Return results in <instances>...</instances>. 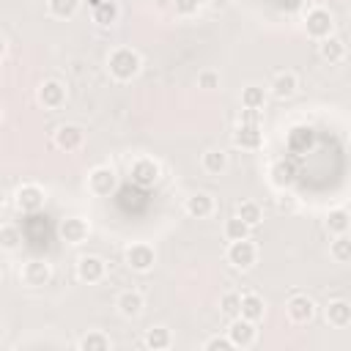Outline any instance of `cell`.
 <instances>
[{
  "mask_svg": "<svg viewBox=\"0 0 351 351\" xmlns=\"http://www.w3.org/2000/svg\"><path fill=\"white\" fill-rule=\"evenodd\" d=\"M143 60L140 55L132 49V47H115L110 55H107V71L118 80V82H129L137 77Z\"/></svg>",
  "mask_w": 351,
  "mask_h": 351,
  "instance_id": "1",
  "label": "cell"
},
{
  "mask_svg": "<svg viewBox=\"0 0 351 351\" xmlns=\"http://www.w3.org/2000/svg\"><path fill=\"white\" fill-rule=\"evenodd\" d=\"M304 30H307V36H313V38H326V36H332V30H335V16H332V11L329 8H324V5H315V8H310L307 14H304Z\"/></svg>",
  "mask_w": 351,
  "mask_h": 351,
  "instance_id": "2",
  "label": "cell"
},
{
  "mask_svg": "<svg viewBox=\"0 0 351 351\" xmlns=\"http://www.w3.org/2000/svg\"><path fill=\"white\" fill-rule=\"evenodd\" d=\"M159 176H162L159 162L151 159V156H137V159L129 165V178H132V184H137V186H143V189L154 186V184L159 181Z\"/></svg>",
  "mask_w": 351,
  "mask_h": 351,
  "instance_id": "3",
  "label": "cell"
},
{
  "mask_svg": "<svg viewBox=\"0 0 351 351\" xmlns=\"http://www.w3.org/2000/svg\"><path fill=\"white\" fill-rule=\"evenodd\" d=\"M225 255H228V263H230V266H236V269H250V266L255 263V258H258V247H255V241H250V236H247V239L230 241Z\"/></svg>",
  "mask_w": 351,
  "mask_h": 351,
  "instance_id": "4",
  "label": "cell"
},
{
  "mask_svg": "<svg viewBox=\"0 0 351 351\" xmlns=\"http://www.w3.org/2000/svg\"><path fill=\"white\" fill-rule=\"evenodd\" d=\"M118 184V176L110 165H99L88 173V189L96 195V197H107Z\"/></svg>",
  "mask_w": 351,
  "mask_h": 351,
  "instance_id": "5",
  "label": "cell"
},
{
  "mask_svg": "<svg viewBox=\"0 0 351 351\" xmlns=\"http://www.w3.org/2000/svg\"><path fill=\"white\" fill-rule=\"evenodd\" d=\"M44 189L38 186V184H22L19 189H16V195H14V203H16V208L22 211V214H36V211H41L44 208Z\"/></svg>",
  "mask_w": 351,
  "mask_h": 351,
  "instance_id": "6",
  "label": "cell"
},
{
  "mask_svg": "<svg viewBox=\"0 0 351 351\" xmlns=\"http://www.w3.org/2000/svg\"><path fill=\"white\" fill-rule=\"evenodd\" d=\"M154 261H156V252L148 241H134L126 247V266L132 271H148L154 266Z\"/></svg>",
  "mask_w": 351,
  "mask_h": 351,
  "instance_id": "7",
  "label": "cell"
},
{
  "mask_svg": "<svg viewBox=\"0 0 351 351\" xmlns=\"http://www.w3.org/2000/svg\"><path fill=\"white\" fill-rule=\"evenodd\" d=\"M228 340L233 348H250L255 343V324L236 315L230 318V326H228Z\"/></svg>",
  "mask_w": 351,
  "mask_h": 351,
  "instance_id": "8",
  "label": "cell"
},
{
  "mask_svg": "<svg viewBox=\"0 0 351 351\" xmlns=\"http://www.w3.org/2000/svg\"><path fill=\"white\" fill-rule=\"evenodd\" d=\"M52 143H55V148L69 154V151H77L85 143V132L77 123H60L55 129V134H52Z\"/></svg>",
  "mask_w": 351,
  "mask_h": 351,
  "instance_id": "9",
  "label": "cell"
},
{
  "mask_svg": "<svg viewBox=\"0 0 351 351\" xmlns=\"http://www.w3.org/2000/svg\"><path fill=\"white\" fill-rule=\"evenodd\" d=\"M285 313L293 324H307L313 321L315 315V302L307 296V293H293L288 302H285Z\"/></svg>",
  "mask_w": 351,
  "mask_h": 351,
  "instance_id": "10",
  "label": "cell"
},
{
  "mask_svg": "<svg viewBox=\"0 0 351 351\" xmlns=\"http://www.w3.org/2000/svg\"><path fill=\"white\" fill-rule=\"evenodd\" d=\"M58 233H60V239L66 244H82L88 239V233H90V225L82 217H66V219H60Z\"/></svg>",
  "mask_w": 351,
  "mask_h": 351,
  "instance_id": "11",
  "label": "cell"
},
{
  "mask_svg": "<svg viewBox=\"0 0 351 351\" xmlns=\"http://www.w3.org/2000/svg\"><path fill=\"white\" fill-rule=\"evenodd\" d=\"M22 282L25 285H30V288H41V285H47L49 282V277H52V269H49V263L47 261H38V258H33V261H27L25 266H22Z\"/></svg>",
  "mask_w": 351,
  "mask_h": 351,
  "instance_id": "12",
  "label": "cell"
},
{
  "mask_svg": "<svg viewBox=\"0 0 351 351\" xmlns=\"http://www.w3.org/2000/svg\"><path fill=\"white\" fill-rule=\"evenodd\" d=\"M104 271H107V263L99 255H82L77 261V277L82 282H101L104 280Z\"/></svg>",
  "mask_w": 351,
  "mask_h": 351,
  "instance_id": "13",
  "label": "cell"
},
{
  "mask_svg": "<svg viewBox=\"0 0 351 351\" xmlns=\"http://www.w3.org/2000/svg\"><path fill=\"white\" fill-rule=\"evenodd\" d=\"M38 101H41L47 110H58V107L66 101V88H63V82H58V80H44L41 88H38Z\"/></svg>",
  "mask_w": 351,
  "mask_h": 351,
  "instance_id": "14",
  "label": "cell"
},
{
  "mask_svg": "<svg viewBox=\"0 0 351 351\" xmlns=\"http://www.w3.org/2000/svg\"><path fill=\"white\" fill-rule=\"evenodd\" d=\"M184 211H186L192 219H206V217L214 214V197H211L208 192H195V195L186 197Z\"/></svg>",
  "mask_w": 351,
  "mask_h": 351,
  "instance_id": "15",
  "label": "cell"
},
{
  "mask_svg": "<svg viewBox=\"0 0 351 351\" xmlns=\"http://www.w3.org/2000/svg\"><path fill=\"white\" fill-rule=\"evenodd\" d=\"M233 143H236L239 148L255 151V148H261V143H263V132H261L258 123H239V129H236V134H233Z\"/></svg>",
  "mask_w": 351,
  "mask_h": 351,
  "instance_id": "16",
  "label": "cell"
},
{
  "mask_svg": "<svg viewBox=\"0 0 351 351\" xmlns=\"http://www.w3.org/2000/svg\"><path fill=\"white\" fill-rule=\"evenodd\" d=\"M313 140H315V132H313V126H293L291 132H288V137H285V145H288V151L291 154H304L310 145H313Z\"/></svg>",
  "mask_w": 351,
  "mask_h": 351,
  "instance_id": "17",
  "label": "cell"
},
{
  "mask_svg": "<svg viewBox=\"0 0 351 351\" xmlns=\"http://www.w3.org/2000/svg\"><path fill=\"white\" fill-rule=\"evenodd\" d=\"M239 315L247 318V321H252V324H258L266 315V302L258 293H241V299H239Z\"/></svg>",
  "mask_w": 351,
  "mask_h": 351,
  "instance_id": "18",
  "label": "cell"
},
{
  "mask_svg": "<svg viewBox=\"0 0 351 351\" xmlns=\"http://www.w3.org/2000/svg\"><path fill=\"white\" fill-rule=\"evenodd\" d=\"M269 178H271V184L277 189H285V186H291L296 181V165L291 159H277L271 165V170H269Z\"/></svg>",
  "mask_w": 351,
  "mask_h": 351,
  "instance_id": "19",
  "label": "cell"
},
{
  "mask_svg": "<svg viewBox=\"0 0 351 351\" xmlns=\"http://www.w3.org/2000/svg\"><path fill=\"white\" fill-rule=\"evenodd\" d=\"M324 315H326V324H332L337 329H346L351 324V304L346 299H335V302L326 304Z\"/></svg>",
  "mask_w": 351,
  "mask_h": 351,
  "instance_id": "20",
  "label": "cell"
},
{
  "mask_svg": "<svg viewBox=\"0 0 351 351\" xmlns=\"http://www.w3.org/2000/svg\"><path fill=\"white\" fill-rule=\"evenodd\" d=\"M143 293L140 291H123V293H118V302H115V307H118V313L123 315V318H134V315H140L143 313Z\"/></svg>",
  "mask_w": 351,
  "mask_h": 351,
  "instance_id": "21",
  "label": "cell"
},
{
  "mask_svg": "<svg viewBox=\"0 0 351 351\" xmlns=\"http://www.w3.org/2000/svg\"><path fill=\"white\" fill-rule=\"evenodd\" d=\"M296 88H299V80H296L293 71H280V74L271 80V93H274L277 99H291V96L296 93Z\"/></svg>",
  "mask_w": 351,
  "mask_h": 351,
  "instance_id": "22",
  "label": "cell"
},
{
  "mask_svg": "<svg viewBox=\"0 0 351 351\" xmlns=\"http://www.w3.org/2000/svg\"><path fill=\"white\" fill-rule=\"evenodd\" d=\"M200 167H203L206 173H211V176H219V173H225V167H228V154L219 151V148H208V151H203V156H200Z\"/></svg>",
  "mask_w": 351,
  "mask_h": 351,
  "instance_id": "23",
  "label": "cell"
},
{
  "mask_svg": "<svg viewBox=\"0 0 351 351\" xmlns=\"http://www.w3.org/2000/svg\"><path fill=\"white\" fill-rule=\"evenodd\" d=\"M318 52H321L324 60L340 63V60L346 58V44H343L337 36H326V38H321V44H318Z\"/></svg>",
  "mask_w": 351,
  "mask_h": 351,
  "instance_id": "24",
  "label": "cell"
},
{
  "mask_svg": "<svg viewBox=\"0 0 351 351\" xmlns=\"http://www.w3.org/2000/svg\"><path fill=\"white\" fill-rule=\"evenodd\" d=\"M118 16H121V8H118V3H115V0H101V3L93 8V22H99L101 27L115 25V22H118Z\"/></svg>",
  "mask_w": 351,
  "mask_h": 351,
  "instance_id": "25",
  "label": "cell"
},
{
  "mask_svg": "<svg viewBox=\"0 0 351 351\" xmlns=\"http://www.w3.org/2000/svg\"><path fill=\"white\" fill-rule=\"evenodd\" d=\"M236 217H239V219H244L250 228H255V225H261L263 211H261V206H258L255 200H241V203H239V208H236Z\"/></svg>",
  "mask_w": 351,
  "mask_h": 351,
  "instance_id": "26",
  "label": "cell"
},
{
  "mask_svg": "<svg viewBox=\"0 0 351 351\" xmlns=\"http://www.w3.org/2000/svg\"><path fill=\"white\" fill-rule=\"evenodd\" d=\"M348 225H351V219H348V211L346 208H332L326 214V230L329 233H335V236L348 233Z\"/></svg>",
  "mask_w": 351,
  "mask_h": 351,
  "instance_id": "27",
  "label": "cell"
},
{
  "mask_svg": "<svg viewBox=\"0 0 351 351\" xmlns=\"http://www.w3.org/2000/svg\"><path fill=\"white\" fill-rule=\"evenodd\" d=\"M173 343V337H170V329H165V326H151L148 332H145V346L151 348V351H162V348H167Z\"/></svg>",
  "mask_w": 351,
  "mask_h": 351,
  "instance_id": "28",
  "label": "cell"
},
{
  "mask_svg": "<svg viewBox=\"0 0 351 351\" xmlns=\"http://www.w3.org/2000/svg\"><path fill=\"white\" fill-rule=\"evenodd\" d=\"M47 8L55 19H71L80 11V0H47Z\"/></svg>",
  "mask_w": 351,
  "mask_h": 351,
  "instance_id": "29",
  "label": "cell"
},
{
  "mask_svg": "<svg viewBox=\"0 0 351 351\" xmlns=\"http://www.w3.org/2000/svg\"><path fill=\"white\" fill-rule=\"evenodd\" d=\"M266 104V90L261 85H247L241 90V107H250V110H263Z\"/></svg>",
  "mask_w": 351,
  "mask_h": 351,
  "instance_id": "30",
  "label": "cell"
},
{
  "mask_svg": "<svg viewBox=\"0 0 351 351\" xmlns=\"http://www.w3.org/2000/svg\"><path fill=\"white\" fill-rule=\"evenodd\" d=\"M250 230H252V228H250L244 219H239L236 214H233V217H228V219H225V228H222V233H225V239H228V241L247 239V236H250Z\"/></svg>",
  "mask_w": 351,
  "mask_h": 351,
  "instance_id": "31",
  "label": "cell"
},
{
  "mask_svg": "<svg viewBox=\"0 0 351 351\" xmlns=\"http://www.w3.org/2000/svg\"><path fill=\"white\" fill-rule=\"evenodd\" d=\"M22 244V230L16 225H0V250L14 252Z\"/></svg>",
  "mask_w": 351,
  "mask_h": 351,
  "instance_id": "32",
  "label": "cell"
},
{
  "mask_svg": "<svg viewBox=\"0 0 351 351\" xmlns=\"http://www.w3.org/2000/svg\"><path fill=\"white\" fill-rule=\"evenodd\" d=\"M329 255H332L337 263H348V261H351V241H348V236H346V233H340V236L332 241Z\"/></svg>",
  "mask_w": 351,
  "mask_h": 351,
  "instance_id": "33",
  "label": "cell"
},
{
  "mask_svg": "<svg viewBox=\"0 0 351 351\" xmlns=\"http://www.w3.org/2000/svg\"><path fill=\"white\" fill-rule=\"evenodd\" d=\"M110 346H112L110 337L101 335V332H88V335L80 340V348H82V351H107Z\"/></svg>",
  "mask_w": 351,
  "mask_h": 351,
  "instance_id": "34",
  "label": "cell"
},
{
  "mask_svg": "<svg viewBox=\"0 0 351 351\" xmlns=\"http://www.w3.org/2000/svg\"><path fill=\"white\" fill-rule=\"evenodd\" d=\"M239 293H233V291H228V293H222V299H219V307H222V315H228V318H236L239 315Z\"/></svg>",
  "mask_w": 351,
  "mask_h": 351,
  "instance_id": "35",
  "label": "cell"
},
{
  "mask_svg": "<svg viewBox=\"0 0 351 351\" xmlns=\"http://www.w3.org/2000/svg\"><path fill=\"white\" fill-rule=\"evenodd\" d=\"M197 88H203V90L219 88V71H211V69L200 71V74H197Z\"/></svg>",
  "mask_w": 351,
  "mask_h": 351,
  "instance_id": "36",
  "label": "cell"
},
{
  "mask_svg": "<svg viewBox=\"0 0 351 351\" xmlns=\"http://www.w3.org/2000/svg\"><path fill=\"white\" fill-rule=\"evenodd\" d=\"M203 348H206V351H228V348H233V346H230L228 335H225V337L217 335V337H208V340L203 343Z\"/></svg>",
  "mask_w": 351,
  "mask_h": 351,
  "instance_id": "37",
  "label": "cell"
},
{
  "mask_svg": "<svg viewBox=\"0 0 351 351\" xmlns=\"http://www.w3.org/2000/svg\"><path fill=\"white\" fill-rule=\"evenodd\" d=\"M261 121H263V110H250V107L241 110V123H258L261 126Z\"/></svg>",
  "mask_w": 351,
  "mask_h": 351,
  "instance_id": "38",
  "label": "cell"
},
{
  "mask_svg": "<svg viewBox=\"0 0 351 351\" xmlns=\"http://www.w3.org/2000/svg\"><path fill=\"white\" fill-rule=\"evenodd\" d=\"M211 3H214V5H217V8H222V5H228V3H230V0H211Z\"/></svg>",
  "mask_w": 351,
  "mask_h": 351,
  "instance_id": "39",
  "label": "cell"
},
{
  "mask_svg": "<svg viewBox=\"0 0 351 351\" xmlns=\"http://www.w3.org/2000/svg\"><path fill=\"white\" fill-rule=\"evenodd\" d=\"M3 52H5V41H3V36H0V58H3Z\"/></svg>",
  "mask_w": 351,
  "mask_h": 351,
  "instance_id": "40",
  "label": "cell"
},
{
  "mask_svg": "<svg viewBox=\"0 0 351 351\" xmlns=\"http://www.w3.org/2000/svg\"><path fill=\"white\" fill-rule=\"evenodd\" d=\"M88 3H90V8H96V5L101 3V0H88Z\"/></svg>",
  "mask_w": 351,
  "mask_h": 351,
  "instance_id": "41",
  "label": "cell"
},
{
  "mask_svg": "<svg viewBox=\"0 0 351 351\" xmlns=\"http://www.w3.org/2000/svg\"><path fill=\"white\" fill-rule=\"evenodd\" d=\"M0 121H3V107H0Z\"/></svg>",
  "mask_w": 351,
  "mask_h": 351,
  "instance_id": "42",
  "label": "cell"
}]
</instances>
